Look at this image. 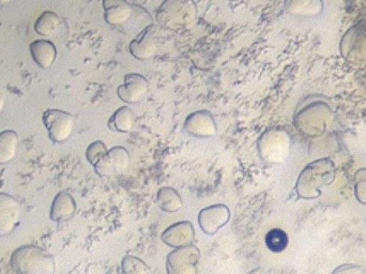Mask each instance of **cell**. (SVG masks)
<instances>
[{"label": "cell", "mask_w": 366, "mask_h": 274, "mask_svg": "<svg viewBox=\"0 0 366 274\" xmlns=\"http://www.w3.org/2000/svg\"><path fill=\"white\" fill-rule=\"evenodd\" d=\"M296 127L308 137L323 135L333 121V110L323 98L312 95L306 98L295 114Z\"/></svg>", "instance_id": "cell-1"}, {"label": "cell", "mask_w": 366, "mask_h": 274, "mask_svg": "<svg viewBox=\"0 0 366 274\" xmlns=\"http://www.w3.org/2000/svg\"><path fill=\"white\" fill-rule=\"evenodd\" d=\"M336 167L328 158L318 159L306 165L296 184V192L300 199H315L323 194V189L333 184Z\"/></svg>", "instance_id": "cell-2"}, {"label": "cell", "mask_w": 366, "mask_h": 274, "mask_svg": "<svg viewBox=\"0 0 366 274\" xmlns=\"http://www.w3.org/2000/svg\"><path fill=\"white\" fill-rule=\"evenodd\" d=\"M198 16L194 0H164L156 11V22L168 31H181L193 24Z\"/></svg>", "instance_id": "cell-3"}, {"label": "cell", "mask_w": 366, "mask_h": 274, "mask_svg": "<svg viewBox=\"0 0 366 274\" xmlns=\"http://www.w3.org/2000/svg\"><path fill=\"white\" fill-rule=\"evenodd\" d=\"M11 265L18 274H53L56 270L54 257L35 246L18 248L12 255Z\"/></svg>", "instance_id": "cell-4"}, {"label": "cell", "mask_w": 366, "mask_h": 274, "mask_svg": "<svg viewBox=\"0 0 366 274\" xmlns=\"http://www.w3.org/2000/svg\"><path fill=\"white\" fill-rule=\"evenodd\" d=\"M258 154L269 164H282L289 159L291 139L289 132L283 129H268L260 135L257 142Z\"/></svg>", "instance_id": "cell-5"}, {"label": "cell", "mask_w": 366, "mask_h": 274, "mask_svg": "<svg viewBox=\"0 0 366 274\" xmlns=\"http://www.w3.org/2000/svg\"><path fill=\"white\" fill-rule=\"evenodd\" d=\"M340 51L349 63H366V22H360L348 29L340 39Z\"/></svg>", "instance_id": "cell-6"}, {"label": "cell", "mask_w": 366, "mask_h": 274, "mask_svg": "<svg viewBox=\"0 0 366 274\" xmlns=\"http://www.w3.org/2000/svg\"><path fill=\"white\" fill-rule=\"evenodd\" d=\"M200 250L195 246L175 248L167 256V274H198Z\"/></svg>", "instance_id": "cell-7"}, {"label": "cell", "mask_w": 366, "mask_h": 274, "mask_svg": "<svg viewBox=\"0 0 366 274\" xmlns=\"http://www.w3.org/2000/svg\"><path fill=\"white\" fill-rule=\"evenodd\" d=\"M43 123L48 136L54 143H63L73 132L75 119L69 112L60 110H48L43 114Z\"/></svg>", "instance_id": "cell-8"}, {"label": "cell", "mask_w": 366, "mask_h": 274, "mask_svg": "<svg viewBox=\"0 0 366 274\" xmlns=\"http://www.w3.org/2000/svg\"><path fill=\"white\" fill-rule=\"evenodd\" d=\"M130 165V154L124 147H114L95 165L96 173L101 177H112L124 174Z\"/></svg>", "instance_id": "cell-9"}, {"label": "cell", "mask_w": 366, "mask_h": 274, "mask_svg": "<svg viewBox=\"0 0 366 274\" xmlns=\"http://www.w3.org/2000/svg\"><path fill=\"white\" fill-rule=\"evenodd\" d=\"M230 220V210L227 206L213 205L205 208L198 214V224L206 235H215Z\"/></svg>", "instance_id": "cell-10"}, {"label": "cell", "mask_w": 366, "mask_h": 274, "mask_svg": "<svg viewBox=\"0 0 366 274\" xmlns=\"http://www.w3.org/2000/svg\"><path fill=\"white\" fill-rule=\"evenodd\" d=\"M183 129L190 135L198 139H209L217 134V125L212 114L202 110L189 115L185 119Z\"/></svg>", "instance_id": "cell-11"}, {"label": "cell", "mask_w": 366, "mask_h": 274, "mask_svg": "<svg viewBox=\"0 0 366 274\" xmlns=\"http://www.w3.org/2000/svg\"><path fill=\"white\" fill-rule=\"evenodd\" d=\"M20 221V204L11 195L0 193V237L11 233Z\"/></svg>", "instance_id": "cell-12"}, {"label": "cell", "mask_w": 366, "mask_h": 274, "mask_svg": "<svg viewBox=\"0 0 366 274\" xmlns=\"http://www.w3.org/2000/svg\"><path fill=\"white\" fill-rule=\"evenodd\" d=\"M149 84L141 74L129 73L124 76V84L117 89V95L122 101L128 104H135L143 99L147 93Z\"/></svg>", "instance_id": "cell-13"}, {"label": "cell", "mask_w": 366, "mask_h": 274, "mask_svg": "<svg viewBox=\"0 0 366 274\" xmlns=\"http://www.w3.org/2000/svg\"><path fill=\"white\" fill-rule=\"evenodd\" d=\"M158 51L156 29L154 25L146 27L130 43V52L139 60H148L156 55Z\"/></svg>", "instance_id": "cell-14"}, {"label": "cell", "mask_w": 366, "mask_h": 274, "mask_svg": "<svg viewBox=\"0 0 366 274\" xmlns=\"http://www.w3.org/2000/svg\"><path fill=\"white\" fill-rule=\"evenodd\" d=\"M162 241L173 248H182V246H191L195 239V231L193 225L189 221L178 222L171 225L161 236Z\"/></svg>", "instance_id": "cell-15"}, {"label": "cell", "mask_w": 366, "mask_h": 274, "mask_svg": "<svg viewBox=\"0 0 366 274\" xmlns=\"http://www.w3.org/2000/svg\"><path fill=\"white\" fill-rule=\"evenodd\" d=\"M104 20L111 26L126 24L133 14L132 6L127 0H103Z\"/></svg>", "instance_id": "cell-16"}, {"label": "cell", "mask_w": 366, "mask_h": 274, "mask_svg": "<svg viewBox=\"0 0 366 274\" xmlns=\"http://www.w3.org/2000/svg\"><path fill=\"white\" fill-rule=\"evenodd\" d=\"M76 211V203L73 197L65 192L61 191L55 197L50 208V218L54 222H65L70 220Z\"/></svg>", "instance_id": "cell-17"}, {"label": "cell", "mask_w": 366, "mask_h": 274, "mask_svg": "<svg viewBox=\"0 0 366 274\" xmlns=\"http://www.w3.org/2000/svg\"><path fill=\"white\" fill-rule=\"evenodd\" d=\"M31 56L42 69H50L57 58V48L48 40H37L31 44Z\"/></svg>", "instance_id": "cell-18"}, {"label": "cell", "mask_w": 366, "mask_h": 274, "mask_svg": "<svg viewBox=\"0 0 366 274\" xmlns=\"http://www.w3.org/2000/svg\"><path fill=\"white\" fill-rule=\"evenodd\" d=\"M289 14L297 16H317L323 12V0H285Z\"/></svg>", "instance_id": "cell-19"}, {"label": "cell", "mask_w": 366, "mask_h": 274, "mask_svg": "<svg viewBox=\"0 0 366 274\" xmlns=\"http://www.w3.org/2000/svg\"><path fill=\"white\" fill-rule=\"evenodd\" d=\"M18 135L12 130L0 133V165L11 163L18 154Z\"/></svg>", "instance_id": "cell-20"}, {"label": "cell", "mask_w": 366, "mask_h": 274, "mask_svg": "<svg viewBox=\"0 0 366 274\" xmlns=\"http://www.w3.org/2000/svg\"><path fill=\"white\" fill-rule=\"evenodd\" d=\"M134 123L135 116L133 110L129 106H122L114 112L107 125L111 131L128 133L132 131Z\"/></svg>", "instance_id": "cell-21"}, {"label": "cell", "mask_w": 366, "mask_h": 274, "mask_svg": "<svg viewBox=\"0 0 366 274\" xmlns=\"http://www.w3.org/2000/svg\"><path fill=\"white\" fill-rule=\"evenodd\" d=\"M156 204L161 210L169 214L179 211L183 206L181 196L178 194L177 191L171 188H162L158 190L156 194Z\"/></svg>", "instance_id": "cell-22"}, {"label": "cell", "mask_w": 366, "mask_h": 274, "mask_svg": "<svg viewBox=\"0 0 366 274\" xmlns=\"http://www.w3.org/2000/svg\"><path fill=\"white\" fill-rule=\"evenodd\" d=\"M60 27V19L55 12L45 11L39 16L35 24V31L42 37L56 35Z\"/></svg>", "instance_id": "cell-23"}, {"label": "cell", "mask_w": 366, "mask_h": 274, "mask_svg": "<svg viewBox=\"0 0 366 274\" xmlns=\"http://www.w3.org/2000/svg\"><path fill=\"white\" fill-rule=\"evenodd\" d=\"M289 235L283 229L273 228L267 233L266 246L271 252H283L289 246Z\"/></svg>", "instance_id": "cell-24"}, {"label": "cell", "mask_w": 366, "mask_h": 274, "mask_svg": "<svg viewBox=\"0 0 366 274\" xmlns=\"http://www.w3.org/2000/svg\"><path fill=\"white\" fill-rule=\"evenodd\" d=\"M124 274H149V267L136 256H124L122 263Z\"/></svg>", "instance_id": "cell-25"}, {"label": "cell", "mask_w": 366, "mask_h": 274, "mask_svg": "<svg viewBox=\"0 0 366 274\" xmlns=\"http://www.w3.org/2000/svg\"><path fill=\"white\" fill-rule=\"evenodd\" d=\"M107 152H109V149H107V145L103 142H94L87 148V160L92 167H95L107 154Z\"/></svg>", "instance_id": "cell-26"}, {"label": "cell", "mask_w": 366, "mask_h": 274, "mask_svg": "<svg viewBox=\"0 0 366 274\" xmlns=\"http://www.w3.org/2000/svg\"><path fill=\"white\" fill-rule=\"evenodd\" d=\"M355 196L362 205H366V167L357 169L355 175Z\"/></svg>", "instance_id": "cell-27"}, {"label": "cell", "mask_w": 366, "mask_h": 274, "mask_svg": "<svg viewBox=\"0 0 366 274\" xmlns=\"http://www.w3.org/2000/svg\"><path fill=\"white\" fill-rule=\"evenodd\" d=\"M332 274H364V271L360 265L345 263L335 268Z\"/></svg>", "instance_id": "cell-28"}, {"label": "cell", "mask_w": 366, "mask_h": 274, "mask_svg": "<svg viewBox=\"0 0 366 274\" xmlns=\"http://www.w3.org/2000/svg\"><path fill=\"white\" fill-rule=\"evenodd\" d=\"M6 104V93L5 89L0 85V114L3 112Z\"/></svg>", "instance_id": "cell-29"}, {"label": "cell", "mask_w": 366, "mask_h": 274, "mask_svg": "<svg viewBox=\"0 0 366 274\" xmlns=\"http://www.w3.org/2000/svg\"><path fill=\"white\" fill-rule=\"evenodd\" d=\"M14 0H0V5H7V4L11 3Z\"/></svg>", "instance_id": "cell-30"}]
</instances>
